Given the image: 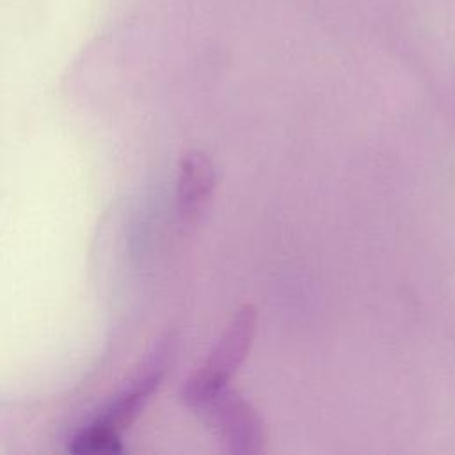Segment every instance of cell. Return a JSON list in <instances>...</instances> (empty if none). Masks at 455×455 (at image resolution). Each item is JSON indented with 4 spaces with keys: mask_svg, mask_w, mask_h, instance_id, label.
<instances>
[{
    "mask_svg": "<svg viewBox=\"0 0 455 455\" xmlns=\"http://www.w3.org/2000/svg\"><path fill=\"white\" fill-rule=\"evenodd\" d=\"M258 322V309L252 304L242 306L231 318L222 338L183 387L187 405L197 409L215 393L224 389L251 348Z\"/></svg>",
    "mask_w": 455,
    "mask_h": 455,
    "instance_id": "obj_1",
    "label": "cell"
},
{
    "mask_svg": "<svg viewBox=\"0 0 455 455\" xmlns=\"http://www.w3.org/2000/svg\"><path fill=\"white\" fill-rule=\"evenodd\" d=\"M235 453H256L261 444V421L251 405L228 386L197 407Z\"/></svg>",
    "mask_w": 455,
    "mask_h": 455,
    "instance_id": "obj_2",
    "label": "cell"
},
{
    "mask_svg": "<svg viewBox=\"0 0 455 455\" xmlns=\"http://www.w3.org/2000/svg\"><path fill=\"white\" fill-rule=\"evenodd\" d=\"M169 355H171V339H164L148 359L144 371H140L139 377L105 407L103 414L98 416L94 423L121 435V432L135 421V418L144 409L149 396L158 387V382L165 371Z\"/></svg>",
    "mask_w": 455,
    "mask_h": 455,
    "instance_id": "obj_3",
    "label": "cell"
},
{
    "mask_svg": "<svg viewBox=\"0 0 455 455\" xmlns=\"http://www.w3.org/2000/svg\"><path fill=\"white\" fill-rule=\"evenodd\" d=\"M215 185L213 165L206 155L190 151L183 156L178 178V210L187 220L196 219L208 203Z\"/></svg>",
    "mask_w": 455,
    "mask_h": 455,
    "instance_id": "obj_4",
    "label": "cell"
},
{
    "mask_svg": "<svg viewBox=\"0 0 455 455\" xmlns=\"http://www.w3.org/2000/svg\"><path fill=\"white\" fill-rule=\"evenodd\" d=\"M69 451L78 453V455L117 453V451H123L121 435L92 421L87 427H84L80 432L75 434V437L69 443Z\"/></svg>",
    "mask_w": 455,
    "mask_h": 455,
    "instance_id": "obj_5",
    "label": "cell"
}]
</instances>
